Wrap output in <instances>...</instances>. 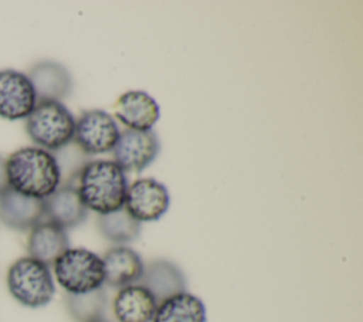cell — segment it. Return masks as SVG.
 <instances>
[{
    "instance_id": "obj_1",
    "label": "cell",
    "mask_w": 363,
    "mask_h": 322,
    "mask_svg": "<svg viewBox=\"0 0 363 322\" xmlns=\"http://www.w3.org/2000/svg\"><path fill=\"white\" fill-rule=\"evenodd\" d=\"M6 173L13 190L43 200L61 186L62 179L57 156L37 146L13 152L6 160Z\"/></svg>"
},
{
    "instance_id": "obj_2",
    "label": "cell",
    "mask_w": 363,
    "mask_h": 322,
    "mask_svg": "<svg viewBox=\"0 0 363 322\" xmlns=\"http://www.w3.org/2000/svg\"><path fill=\"white\" fill-rule=\"evenodd\" d=\"M77 179L75 187L88 210L102 216L125 207L128 177L113 160H89L81 166Z\"/></svg>"
},
{
    "instance_id": "obj_3",
    "label": "cell",
    "mask_w": 363,
    "mask_h": 322,
    "mask_svg": "<svg viewBox=\"0 0 363 322\" xmlns=\"http://www.w3.org/2000/svg\"><path fill=\"white\" fill-rule=\"evenodd\" d=\"M26 131L37 148L58 152L74 140L75 118L60 101H40L26 118Z\"/></svg>"
},
{
    "instance_id": "obj_4",
    "label": "cell",
    "mask_w": 363,
    "mask_h": 322,
    "mask_svg": "<svg viewBox=\"0 0 363 322\" xmlns=\"http://www.w3.org/2000/svg\"><path fill=\"white\" fill-rule=\"evenodd\" d=\"M7 288L17 302L28 308L45 306L55 294L50 267L31 257H21L11 264Z\"/></svg>"
},
{
    "instance_id": "obj_5",
    "label": "cell",
    "mask_w": 363,
    "mask_h": 322,
    "mask_svg": "<svg viewBox=\"0 0 363 322\" xmlns=\"http://www.w3.org/2000/svg\"><path fill=\"white\" fill-rule=\"evenodd\" d=\"M52 265L57 282L67 294L91 292L105 284L102 257L91 250L68 248Z\"/></svg>"
},
{
    "instance_id": "obj_6",
    "label": "cell",
    "mask_w": 363,
    "mask_h": 322,
    "mask_svg": "<svg viewBox=\"0 0 363 322\" xmlns=\"http://www.w3.org/2000/svg\"><path fill=\"white\" fill-rule=\"evenodd\" d=\"M119 135L116 121L104 109H86L75 119L74 142L86 155L112 152Z\"/></svg>"
},
{
    "instance_id": "obj_7",
    "label": "cell",
    "mask_w": 363,
    "mask_h": 322,
    "mask_svg": "<svg viewBox=\"0 0 363 322\" xmlns=\"http://www.w3.org/2000/svg\"><path fill=\"white\" fill-rule=\"evenodd\" d=\"M113 162L126 173H140L160 153V140L153 129H125L113 148Z\"/></svg>"
},
{
    "instance_id": "obj_8",
    "label": "cell",
    "mask_w": 363,
    "mask_h": 322,
    "mask_svg": "<svg viewBox=\"0 0 363 322\" xmlns=\"http://www.w3.org/2000/svg\"><path fill=\"white\" fill-rule=\"evenodd\" d=\"M169 207V190L155 177H142L128 186L125 209L138 221H157L166 214Z\"/></svg>"
},
{
    "instance_id": "obj_9",
    "label": "cell",
    "mask_w": 363,
    "mask_h": 322,
    "mask_svg": "<svg viewBox=\"0 0 363 322\" xmlns=\"http://www.w3.org/2000/svg\"><path fill=\"white\" fill-rule=\"evenodd\" d=\"M37 104L28 77L20 71H0V116L7 121L27 118Z\"/></svg>"
},
{
    "instance_id": "obj_10",
    "label": "cell",
    "mask_w": 363,
    "mask_h": 322,
    "mask_svg": "<svg viewBox=\"0 0 363 322\" xmlns=\"http://www.w3.org/2000/svg\"><path fill=\"white\" fill-rule=\"evenodd\" d=\"M113 113L121 123L133 131H150L160 118V106L145 91H126L113 105Z\"/></svg>"
},
{
    "instance_id": "obj_11",
    "label": "cell",
    "mask_w": 363,
    "mask_h": 322,
    "mask_svg": "<svg viewBox=\"0 0 363 322\" xmlns=\"http://www.w3.org/2000/svg\"><path fill=\"white\" fill-rule=\"evenodd\" d=\"M138 284L145 287L157 304L176 294L184 292L187 288V279L182 268L164 258L147 262L143 267V272Z\"/></svg>"
},
{
    "instance_id": "obj_12",
    "label": "cell",
    "mask_w": 363,
    "mask_h": 322,
    "mask_svg": "<svg viewBox=\"0 0 363 322\" xmlns=\"http://www.w3.org/2000/svg\"><path fill=\"white\" fill-rule=\"evenodd\" d=\"M28 79L34 88L37 102L60 101L67 98L74 87L69 71L55 61H40L28 71Z\"/></svg>"
},
{
    "instance_id": "obj_13",
    "label": "cell",
    "mask_w": 363,
    "mask_h": 322,
    "mask_svg": "<svg viewBox=\"0 0 363 322\" xmlns=\"http://www.w3.org/2000/svg\"><path fill=\"white\" fill-rule=\"evenodd\" d=\"M44 200L24 196L11 187L0 196V221L18 231L31 230L43 221Z\"/></svg>"
},
{
    "instance_id": "obj_14",
    "label": "cell",
    "mask_w": 363,
    "mask_h": 322,
    "mask_svg": "<svg viewBox=\"0 0 363 322\" xmlns=\"http://www.w3.org/2000/svg\"><path fill=\"white\" fill-rule=\"evenodd\" d=\"M44 214L48 221L67 230L82 224L86 220L88 209L82 203L77 187L67 183L44 199Z\"/></svg>"
},
{
    "instance_id": "obj_15",
    "label": "cell",
    "mask_w": 363,
    "mask_h": 322,
    "mask_svg": "<svg viewBox=\"0 0 363 322\" xmlns=\"http://www.w3.org/2000/svg\"><path fill=\"white\" fill-rule=\"evenodd\" d=\"M105 284L115 288L138 284L143 272V261L140 255L128 245H115L109 248L104 257Z\"/></svg>"
},
{
    "instance_id": "obj_16",
    "label": "cell",
    "mask_w": 363,
    "mask_h": 322,
    "mask_svg": "<svg viewBox=\"0 0 363 322\" xmlns=\"http://www.w3.org/2000/svg\"><path fill=\"white\" fill-rule=\"evenodd\" d=\"M156 308L153 295L139 284L119 288L112 304L118 322H152Z\"/></svg>"
},
{
    "instance_id": "obj_17",
    "label": "cell",
    "mask_w": 363,
    "mask_h": 322,
    "mask_svg": "<svg viewBox=\"0 0 363 322\" xmlns=\"http://www.w3.org/2000/svg\"><path fill=\"white\" fill-rule=\"evenodd\" d=\"M69 248V238L64 228L51 223L40 221L30 230L27 240L28 257L45 264L52 265L55 260Z\"/></svg>"
},
{
    "instance_id": "obj_18",
    "label": "cell",
    "mask_w": 363,
    "mask_h": 322,
    "mask_svg": "<svg viewBox=\"0 0 363 322\" xmlns=\"http://www.w3.org/2000/svg\"><path fill=\"white\" fill-rule=\"evenodd\" d=\"M204 302L184 291L157 304L152 322H206Z\"/></svg>"
},
{
    "instance_id": "obj_19",
    "label": "cell",
    "mask_w": 363,
    "mask_h": 322,
    "mask_svg": "<svg viewBox=\"0 0 363 322\" xmlns=\"http://www.w3.org/2000/svg\"><path fill=\"white\" fill-rule=\"evenodd\" d=\"M98 228L108 241L125 245L139 237L142 223L122 207L116 211L98 216Z\"/></svg>"
},
{
    "instance_id": "obj_20",
    "label": "cell",
    "mask_w": 363,
    "mask_h": 322,
    "mask_svg": "<svg viewBox=\"0 0 363 322\" xmlns=\"http://www.w3.org/2000/svg\"><path fill=\"white\" fill-rule=\"evenodd\" d=\"M108 298L104 288L85 294H67L65 305L77 322H95L104 318Z\"/></svg>"
},
{
    "instance_id": "obj_21",
    "label": "cell",
    "mask_w": 363,
    "mask_h": 322,
    "mask_svg": "<svg viewBox=\"0 0 363 322\" xmlns=\"http://www.w3.org/2000/svg\"><path fill=\"white\" fill-rule=\"evenodd\" d=\"M10 189L7 173H6V160L0 156V196Z\"/></svg>"
},
{
    "instance_id": "obj_22",
    "label": "cell",
    "mask_w": 363,
    "mask_h": 322,
    "mask_svg": "<svg viewBox=\"0 0 363 322\" xmlns=\"http://www.w3.org/2000/svg\"><path fill=\"white\" fill-rule=\"evenodd\" d=\"M95 322H109V321H106L105 318H102V319H98V321H95Z\"/></svg>"
}]
</instances>
